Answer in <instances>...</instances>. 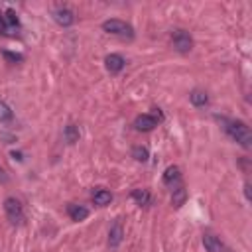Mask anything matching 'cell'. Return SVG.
Instances as JSON below:
<instances>
[{
  "mask_svg": "<svg viewBox=\"0 0 252 252\" xmlns=\"http://www.w3.org/2000/svg\"><path fill=\"white\" fill-rule=\"evenodd\" d=\"M172 46H174L176 51L187 53V51L193 50V38H191V34L187 30H176L172 34Z\"/></svg>",
  "mask_w": 252,
  "mask_h": 252,
  "instance_id": "277c9868",
  "label": "cell"
},
{
  "mask_svg": "<svg viewBox=\"0 0 252 252\" xmlns=\"http://www.w3.org/2000/svg\"><path fill=\"white\" fill-rule=\"evenodd\" d=\"M93 201H95V205L104 207V205H108L112 201V193L108 189H104V187H99V189L93 191Z\"/></svg>",
  "mask_w": 252,
  "mask_h": 252,
  "instance_id": "8fae6325",
  "label": "cell"
},
{
  "mask_svg": "<svg viewBox=\"0 0 252 252\" xmlns=\"http://www.w3.org/2000/svg\"><path fill=\"white\" fill-rule=\"evenodd\" d=\"M244 195H246V199H248V201L252 199V193H250V183H248V181L244 183Z\"/></svg>",
  "mask_w": 252,
  "mask_h": 252,
  "instance_id": "44dd1931",
  "label": "cell"
},
{
  "mask_svg": "<svg viewBox=\"0 0 252 252\" xmlns=\"http://www.w3.org/2000/svg\"><path fill=\"white\" fill-rule=\"evenodd\" d=\"M102 30L106 34H112V36H118L122 40H132L134 38V28L124 22V20H118V18H110V20H104L102 22Z\"/></svg>",
  "mask_w": 252,
  "mask_h": 252,
  "instance_id": "7a4b0ae2",
  "label": "cell"
},
{
  "mask_svg": "<svg viewBox=\"0 0 252 252\" xmlns=\"http://www.w3.org/2000/svg\"><path fill=\"white\" fill-rule=\"evenodd\" d=\"M104 65H106V71H108V73L116 75V73H120V71L126 67V61H124V57H122V55H118V53H110V55H106V57H104Z\"/></svg>",
  "mask_w": 252,
  "mask_h": 252,
  "instance_id": "8992f818",
  "label": "cell"
},
{
  "mask_svg": "<svg viewBox=\"0 0 252 252\" xmlns=\"http://www.w3.org/2000/svg\"><path fill=\"white\" fill-rule=\"evenodd\" d=\"M8 120H12V110L6 102L0 101V122H8Z\"/></svg>",
  "mask_w": 252,
  "mask_h": 252,
  "instance_id": "d6986e66",
  "label": "cell"
},
{
  "mask_svg": "<svg viewBox=\"0 0 252 252\" xmlns=\"http://www.w3.org/2000/svg\"><path fill=\"white\" fill-rule=\"evenodd\" d=\"M2 20H4L6 34H12V30H16V28L20 26V20H18V16H16L14 10H6V14L2 16Z\"/></svg>",
  "mask_w": 252,
  "mask_h": 252,
  "instance_id": "7c38bea8",
  "label": "cell"
},
{
  "mask_svg": "<svg viewBox=\"0 0 252 252\" xmlns=\"http://www.w3.org/2000/svg\"><path fill=\"white\" fill-rule=\"evenodd\" d=\"M67 215L71 217V221H85L87 217H89V209L87 207H83V205H75V203H71L69 207H67Z\"/></svg>",
  "mask_w": 252,
  "mask_h": 252,
  "instance_id": "30bf717a",
  "label": "cell"
},
{
  "mask_svg": "<svg viewBox=\"0 0 252 252\" xmlns=\"http://www.w3.org/2000/svg\"><path fill=\"white\" fill-rule=\"evenodd\" d=\"M53 20H55L59 26L67 28V26L75 24V14H73V10H69V8H57V10L53 12Z\"/></svg>",
  "mask_w": 252,
  "mask_h": 252,
  "instance_id": "52a82bcc",
  "label": "cell"
},
{
  "mask_svg": "<svg viewBox=\"0 0 252 252\" xmlns=\"http://www.w3.org/2000/svg\"><path fill=\"white\" fill-rule=\"evenodd\" d=\"M0 174H2V170H0Z\"/></svg>",
  "mask_w": 252,
  "mask_h": 252,
  "instance_id": "603a6c76",
  "label": "cell"
},
{
  "mask_svg": "<svg viewBox=\"0 0 252 252\" xmlns=\"http://www.w3.org/2000/svg\"><path fill=\"white\" fill-rule=\"evenodd\" d=\"M225 130L242 148H252V132L242 120H225Z\"/></svg>",
  "mask_w": 252,
  "mask_h": 252,
  "instance_id": "6da1fadb",
  "label": "cell"
},
{
  "mask_svg": "<svg viewBox=\"0 0 252 252\" xmlns=\"http://www.w3.org/2000/svg\"><path fill=\"white\" fill-rule=\"evenodd\" d=\"M4 57H6V59H12V61H22V55H18V53H10V51H4Z\"/></svg>",
  "mask_w": 252,
  "mask_h": 252,
  "instance_id": "ffe728a7",
  "label": "cell"
},
{
  "mask_svg": "<svg viewBox=\"0 0 252 252\" xmlns=\"http://www.w3.org/2000/svg\"><path fill=\"white\" fill-rule=\"evenodd\" d=\"M63 136H65L67 144H75V142H79V128L75 124H67L63 130Z\"/></svg>",
  "mask_w": 252,
  "mask_h": 252,
  "instance_id": "5bb4252c",
  "label": "cell"
},
{
  "mask_svg": "<svg viewBox=\"0 0 252 252\" xmlns=\"http://www.w3.org/2000/svg\"><path fill=\"white\" fill-rule=\"evenodd\" d=\"M132 199H134L138 205L144 207V205H150V199H152V197H150V193H148L146 189H134V191H132Z\"/></svg>",
  "mask_w": 252,
  "mask_h": 252,
  "instance_id": "9a60e30c",
  "label": "cell"
},
{
  "mask_svg": "<svg viewBox=\"0 0 252 252\" xmlns=\"http://www.w3.org/2000/svg\"><path fill=\"white\" fill-rule=\"evenodd\" d=\"M12 156H14L16 160H22V154H20V152H12Z\"/></svg>",
  "mask_w": 252,
  "mask_h": 252,
  "instance_id": "7402d4cb",
  "label": "cell"
},
{
  "mask_svg": "<svg viewBox=\"0 0 252 252\" xmlns=\"http://www.w3.org/2000/svg\"><path fill=\"white\" fill-rule=\"evenodd\" d=\"M158 118L154 116V114H140V116H136V120H134V128L138 130V132H150V130H154L156 126H158Z\"/></svg>",
  "mask_w": 252,
  "mask_h": 252,
  "instance_id": "5b68a950",
  "label": "cell"
},
{
  "mask_svg": "<svg viewBox=\"0 0 252 252\" xmlns=\"http://www.w3.org/2000/svg\"><path fill=\"white\" fill-rule=\"evenodd\" d=\"M4 213L12 225H22L24 223V209L22 203L16 197H6L4 199Z\"/></svg>",
  "mask_w": 252,
  "mask_h": 252,
  "instance_id": "3957f363",
  "label": "cell"
},
{
  "mask_svg": "<svg viewBox=\"0 0 252 252\" xmlns=\"http://www.w3.org/2000/svg\"><path fill=\"white\" fill-rule=\"evenodd\" d=\"M189 101H191L193 106H207L209 104V97H207L205 91H191Z\"/></svg>",
  "mask_w": 252,
  "mask_h": 252,
  "instance_id": "4fadbf2b",
  "label": "cell"
},
{
  "mask_svg": "<svg viewBox=\"0 0 252 252\" xmlns=\"http://www.w3.org/2000/svg\"><path fill=\"white\" fill-rule=\"evenodd\" d=\"M122 238H124V230H122V225L116 221L110 227V230H108V246L110 248H118L120 242H122Z\"/></svg>",
  "mask_w": 252,
  "mask_h": 252,
  "instance_id": "9c48e42d",
  "label": "cell"
},
{
  "mask_svg": "<svg viewBox=\"0 0 252 252\" xmlns=\"http://www.w3.org/2000/svg\"><path fill=\"white\" fill-rule=\"evenodd\" d=\"M132 158L136 160V162H148V158H150V152H148V148L146 146H134L132 148Z\"/></svg>",
  "mask_w": 252,
  "mask_h": 252,
  "instance_id": "e0dca14e",
  "label": "cell"
},
{
  "mask_svg": "<svg viewBox=\"0 0 252 252\" xmlns=\"http://www.w3.org/2000/svg\"><path fill=\"white\" fill-rule=\"evenodd\" d=\"M203 246L207 248V252H225V244L221 242V238L211 232L203 234Z\"/></svg>",
  "mask_w": 252,
  "mask_h": 252,
  "instance_id": "ba28073f",
  "label": "cell"
},
{
  "mask_svg": "<svg viewBox=\"0 0 252 252\" xmlns=\"http://www.w3.org/2000/svg\"><path fill=\"white\" fill-rule=\"evenodd\" d=\"M185 201H187V189H185V187L176 189L174 195H172V205H174V207H181Z\"/></svg>",
  "mask_w": 252,
  "mask_h": 252,
  "instance_id": "2e32d148",
  "label": "cell"
},
{
  "mask_svg": "<svg viewBox=\"0 0 252 252\" xmlns=\"http://www.w3.org/2000/svg\"><path fill=\"white\" fill-rule=\"evenodd\" d=\"M177 179H179V168L177 166H170L164 172V183H172V181H177Z\"/></svg>",
  "mask_w": 252,
  "mask_h": 252,
  "instance_id": "ac0fdd59",
  "label": "cell"
}]
</instances>
